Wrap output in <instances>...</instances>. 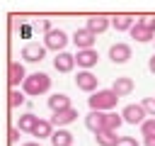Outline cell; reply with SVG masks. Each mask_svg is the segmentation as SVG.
I'll return each mask as SVG.
<instances>
[{"label": "cell", "instance_id": "6da1fadb", "mask_svg": "<svg viewBox=\"0 0 155 146\" xmlns=\"http://www.w3.org/2000/svg\"><path fill=\"white\" fill-rule=\"evenodd\" d=\"M48 88H51V78H48V73H41V71L29 73L27 80L22 83V92H24V95H31V97L46 95Z\"/></svg>", "mask_w": 155, "mask_h": 146}, {"label": "cell", "instance_id": "7a4b0ae2", "mask_svg": "<svg viewBox=\"0 0 155 146\" xmlns=\"http://www.w3.org/2000/svg\"><path fill=\"white\" fill-rule=\"evenodd\" d=\"M116 102H119V95H116L111 88H109V90H97V92H92V95L87 97V105H90V109H94V112H114Z\"/></svg>", "mask_w": 155, "mask_h": 146}, {"label": "cell", "instance_id": "3957f363", "mask_svg": "<svg viewBox=\"0 0 155 146\" xmlns=\"http://www.w3.org/2000/svg\"><path fill=\"white\" fill-rule=\"evenodd\" d=\"M41 44H44L46 49L61 54V51L68 46V34H65L63 29H51L48 34H44V41H41Z\"/></svg>", "mask_w": 155, "mask_h": 146}, {"label": "cell", "instance_id": "277c9868", "mask_svg": "<svg viewBox=\"0 0 155 146\" xmlns=\"http://www.w3.org/2000/svg\"><path fill=\"white\" fill-rule=\"evenodd\" d=\"M44 56H46V46L44 44L29 41V44L22 46V61H27V63H39V61H44Z\"/></svg>", "mask_w": 155, "mask_h": 146}, {"label": "cell", "instance_id": "5b68a950", "mask_svg": "<svg viewBox=\"0 0 155 146\" xmlns=\"http://www.w3.org/2000/svg\"><path fill=\"white\" fill-rule=\"evenodd\" d=\"M109 27H111V17H107V15H90L87 17V24H85V29H90L94 36L97 34H104Z\"/></svg>", "mask_w": 155, "mask_h": 146}, {"label": "cell", "instance_id": "8992f818", "mask_svg": "<svg viewBox=\"0 0 155 146\" xmlns=\"http://www.w3.org/2000/svg\"><path fill=\"white\" fill-rule=\"evenodd\" d=\"M24 80H27L24 63H19V61H10V66H7V83H10V90L17 88V85L24 83Z\"/></svg>", "mask_w": 155, "mask_h": 146}, {"label": "cell", "instance_id": "52a82bcc", "mask_svg": "<svg viewBox=\"0 0 155 146\" xmlns=\"http://www.w3.org/2000/svg\"><path fill=\"white\" fill-rule=\"evenodd\" d=\"M75 85L80 88V90H85V92H97V85H99V80H97V75L92 73V71H80L78 75H75Z\"/></svg>", "mask_w": 155, "mask_h": 146}, {"label": "cell", "instance_id": "ba28073f", "mask_svg": "<svg viewBox=\"0 0 155 146\" xmlns=\"http://www.w3.org/2000/svg\"><path fill=\"white\" fill-rule=\"evenodd\" d=\"M131 46L128 44H124V41H116V44H111L109 46V61L111 63H126L128 58H131Z\"/></svg>", "mask_w": 155, "mask_h": 146}, {"label": "cell", "instance_id": "9c48e42d", "mask_svg": "<svg viewBox=\"0 0 155 146\" xmlns=\"http://www.w3.org/2000/svg\"><path fill=\"white\" fill-rule=\"evenodd\" d=\"M121 117H124L126 124H143L148 114H145V109H143L140 102H138V105H126L124 112H121Z\"/></svg>", "mask_w": 155, "mask_h": 146}, {"label": "cell", "instance_id": "30bf717a", "mask_svg": "<svg viewBox=\"0 0 155 146\" xmlns=\"http://www.w3.org/2000/svg\"><path fill=\"white\" fill-rule=\"evenodd\" d=\"M97 63H99V54L94 49H85V51H78L75 54V66H80L82 71H90Z\"/></svg>", "mask_w": 155, "mask_h": 146}, {"label": "cell", "instance_id": "8fae6325", "mask_svg": "<svg viewBox=\"0 0 155 146\" xmlns=\"http://www.w3.org/2000/svg\"><path fill=\"white\" fill-rule=\"evenodd\" d=\"M138 19L133 17V15H128V12H116V15H111V27L116 29V32H131V27L136 24Z\"/></svg>", "mask_w": 155, "mask_h": 146}, {"label": "cell", "instance_id": "7c38bea8", "mask_svg": "<svg viewBox=\"0 0 155 146\" xmlns=\"http://www.w3.org/2000/svg\"><path fill=\"white\" fill-rule=\"evenodd\" d=\"M78 119V109L75 107H70V109H63V112H53L51 114V124L53 127H58V129H65L70 122H75Z\"/></svg>", "mask_w": 155, "mask_h": 146}, {"label": "cell", "instance_id": "4fadbf2b", "mask_svg": "<svg viewBox=\"0 0 155 146\" xmlns=\"http://www.w3.org/2000/svg\"><path fill=\"white\" fill-rule=\"evenodd\" d=\"M94 39H97V36H94L90 29H85V27L75 29V34H73V44H75V46H80V51H85V49H92Z\"/></svg>", "mask_w": 155, "mask_h": 146}, {"label": "cell", "instance_id": "5bb4252c", "mask_svg": "<svg viewBox=\"0 0 155 146\" xmlns=\"http://www.w3.org/2000/svg\"><path fill=\"white\" fill-rule=\"evenodd\" d=\"M53 68H56L58 73H70V71L75 68V56L68 54V51L56 54V58H53Z\"/></svg>", "mask_w": 155, "mask_h": 146}, {"label": "cell", "instance_id": "9a60e30c", "mask_svg": "<svg viewBox=\"0 0 155 146\" xmlns=\"http://www.w3.org/2000/svg\"><path fill=\"white\" fill-rule=\"evenodd\" d=\"M128 34H131V39H133L136 44H150V41H155V34H153L150 29H145L143 24H138V22L131 27Z\"/></svg>", "mask_w": 155, "mask_h": 146}, {"label": "cell", "instance_id": "2e32d148", "mask_svg": "<svg viewBox=\"0 0 155 146\" xmlns=\"http://www.w3.org/2000/svg\"><path fill=\"white\" fill-rule=\"evenodd\" d=\"M46 105L51 107V114H53V112H63V109H70V107H73V105H70V97H68L65 92H56V95H51Z\"/></svg>", "mask_w": 155, "mask_h": 146}, {"label": "cell", "instance_id": "e0dca14e", "mask_svg": "<svg viewBox=\"0 0 155 146\" xmlns=\"http://www.w3.org/2000/svg\"><path fill=\"white\" fill-rule=\"evenodd\" d=\"M104 117H107V112H94V109H90V114L85 117V127L97 134V131L104 129Z\"/></svg>", "mask_w": 155, "mask_h": 146}, {"label": "cell", "instance_id": "ac0fdd59", "mask_svg": "<svg viewBox=\"0 0 155 146\" xmlns=\"http://www.w3.org/2000/svg\"><path fill=\"white\" fill-rule=\"evenodd\" d=\"M111 90H114L119 97H126V95L133 92V80H131L128 75H121V78H116V80L111 83Z\"/></svg>", "mask_w": 155, "mask_h": 146}, {"label": "cell", "instance_id": "d6986e66", "mask_svg": "<svg viewBox=\"0 0 155 146\" xmlns=\"http://www.w3.org/2000/svg\"><path fill=\"white\" fill-rule=\"evenodd\" d=\"M36 122H39V117L34 114V112H24V114H19V119H17V129L19 131H27V134H31L34 131V127H36Z\"/></svg>", "mask_w": 155, "mask_h": 146}, {"label": "cell", "instance_id": "ffe728a7", "mask_svg": "<svg viewBox=\"0 0 155 146\" xmlns=\"http://www.w3.org/2000/svg\"><path fill=\"white\" fill-rule=\"evenodd\" d=\"M51 134H53V124H51V119H39L36 127H34V131H31V136L39 139V141L51 139Z\"/></svg>", "mask_w": 155, "mask_h": 146}, {"label": "cell", "instance_id": "44dd1931", "mask_svg": "<svg viewBox=\"0 0 155 146\" xmlns=\"http://www.w3.org/2000/svg\"><path fill=\"white\" fill-rule=\"evenodd\" d=\"M48 141H51V146H73L75 139H73V134H70L68 129H56Z\"/></svg>", "mask_w": 155, "mask_h": 146}, {"label": "cell", "instance_id": "7402d4cb", "mask_svg": "<svg viewBox=\"0 0 155 146\" xmlns=\"http://www.w3.org/2000/svg\"><path fill=\"white\" fill-rule=\"evenodd\" d=\"M94 141H97V146H116L119 144V134L109 131V129H102V131L94 134Z\"/></svg>", "mask_w": 155, "mask_h": 146}, {"label": "cell", "instance_id": "603a6c76", "mask_svg": "<svg viewBox=\"0 0 155 146\" xmlns=\"http://www.w3.org/2000/svg\"><path fill=\"white\" fill-rule=\"evenodd\" d=\"M121 124H124V117H121L119 112H107V117H104V129H109V131H119Z\"/></svg>", "mask_w": 155, "mask_h": 146}, {"label": "cell", "instance_id": "cb8c5ba5", "mask_svg": "<svg viewBox=\"0 0 155 146\" xmlns=\"http://www.w3.org/2000/svg\"><path fill=\"white\" fill-rule=\"evenodd\" d=\"M7 100H10V107H12V109H17L19 105H24V102H27V97H24V92H19L17 88H12V90H10V95H7Z\"/></svg>", "mask_w": 155, "mask_h": 146}, {"label": "cell", "instance_id": "d4e9b609", "mask_svg": "<svg viewBox=\"0 0 155 146\" xmlns=\"http://www.w3.org/2000/svg\"><path fill=\"white\" fill-rule=\"evenodd\" d=\"M140 134H143V139L155 134V119H153V117H150V119H145V122L140 124Z\"/></svg>", "mask_w": 155, "mask_h": 146}, {"label": "cell", "instance_id": "484cf974", "mask_svg": "<svg viewBox=\"0 0 155 146\" xmlns=\"http://www.w3.org/2000/svg\"><path fill=\"white\" fill-rule=\"evenodd\" d=\"M138 24H143L145 29H150L155 34V15H140L138 17Z\"/></svg>", "mask_w": 155, "mask_h": 146}, {"label": "cell", "instance_id": "4316f807", "mask_svg": "<svg viewBox=\"0 0 155 146\" xmlns=\"http://www.w3.org/2000/svg\"><path fill=\"white\" fill-rule=\"evenodd\" d=\"M140 107L145 109V114H150L155 119V97H143L140 100Z\"/></svg>", "mask_w": 155, "mask_h": 146}, {"label": "cell", "instance_id": "83f0119b", "mask_svg": "<svg viewBox=\"0 0 155 146\" xmlns=\"http://www.w3.org/2000/svg\"><path fill=\"white\" fill-rule=\"evenodd\" d=\"M116 146H140V141H136L133 136H119V144Z\"/></svg>", "mask_w": 155, "mask_h": 146}, {"label": "cell", "instance_id": "f1b7e54d", "mask_svg": "<svg viewBox=\"0 0 155 146\" xmlns=\"http://www.w3.org/2000/svg\"><path fill=\"white\" fill-rule=\"evenodd\" d=\"M19 134H22V131H19L17 127H12V129H10V134H7V139H10V144H17V141H19Z\"/></svg>", "mask_w": 155, "mask_h": 146}, {"label": "cell", "instance_id": "f546056e", "mask_svg": "<svg viewBox=\"0 0 155 146\" xmlns=\"http://www.w3.org/2000/svg\"><path fill=\"white\" fill-rule=\"evenodd\" d=\"M148 71L155 75V54H153V56H150V61H148Z\"/></svg>", "mask_w": 155, "mask_h": 146}, {"label": "cell", "instance_id": "4dcf8cb0", "mask_svg": "<svg viewBox=\"0 0 155 146\" xmlns=\"http://www.w3.org/2000/svg\"><path fill=\"white\" fill-rule=\"evenodd\" d=\"M143 144H145V146H155V134H153V136H145Z\"/></svg>", "mask_w": 155, "mask_h": 146}, {"label": "cell", "instance_id": "1f68e13d", "mask_svg": "<svg viewBox=\"0 0 155 146\" xmlns=\"http://www.w3.org/2000/svg\"><path fill=\"white\" fill-rule=\"evenodd\" d=\"M22 146H41V144H39V141H24Z\"/></svg>", "mask_w": 155, "mask_h": 146}]
</instances>
